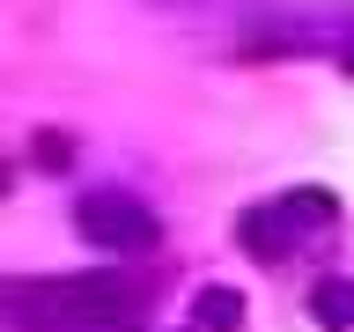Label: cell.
Returning <instances> with one entry per match:
<instances>
[{"label":"cell","instance_id":"obj_1","mask_svg":"<svg viewBox=\"0 0 354 332\" xmlns=\"http://www.w3.org/2000/svg\"><path fill=\"white\" fill-rule=\"evenodd\" d=\"M8 303L22 317H44V325H82V332H126L140 325V310L155 303L148 273H126V266H96V273H59V281H15Z\"/></svg>","mask_w":354,"mask_h":332},{"label":"cell","instance_id":"obj_2","mask_svg":"<svg viewBox=\"0 0 354 332\" xmlns=\"http://www.w3.org/2000/svg\"><path fill=\"white\" fill-rule=\"evenodd\" d=\"M332 221H339V199H332L325 185H303V192H281V199H266V207H243L236 214V243L251 259L281 266L288 251H303V237H317Z\"/></svg>","mask_w":354,"mask_h":332},{"label":"cell","instance_id":"obj_3","mask_svg":"<svg viewBox=\"0 0 354 332\" xmlns=\"http://www.w3.org/2000/svg\"><path fill=\"white\" fill-rule=\"evenodd\" d=\"M74 237L104 259H148L162 251V221L140 192H118V185H96V192L74 199Z\"/></svg>","mask_w":354,"mask_h":332},{"label":"cell","instance_id":"obj_4","mask_svg":"<svg viewBox=\"0 0 354 332\" xmlns=\"http://www.w3.org/2000/svg\"><path fill=\"white\" fill-rule=\"evenodd\" d=\"M243 310H251V303H243V288H199V295H192V332H243Z\"/></svg>","mask_w":354,"mask_h":332},{"label":"cell","instance_id":"obj_5","mask_svg":"<svg viewBox=\"0 0 354 332\" xmlns=\"http://www.w3.org/2000/svg\"><path fill=\"white\" fill-rule=\"evenodd\" d=\"M310 317H317L325 332H347L354 325V281H347V273H325V281L310 288Z\"/></svg>","mask_w":354,"mask_h":332},{"label":"cell","instance_id":"obj_6","mask_svg":"<svg viewBox=\"0 0 354 332\" xmlns=\"http://www.w3.org/2000/svg\"><path fill=\"white\" fill-rule=\"evenodd\" d=\"M66 163H74V140H66L59 126H44L37 133V170H66Z\"/></svg>","mask_w":354,"mask_h":332},{"label":"cell","instance_id":"obj_7","mask_svg":"<svg viewBox=\"0 0 354 332\" xmlns=\"http://www.w3.org/2000/svg\"><path fill=\"white\" fill-rule=\"evenodd\" d=\"M339 66H347V74H354V37H347V44H339Z\"/></svg>","mask_w":354,"mask_h":332},{"label":"cell","instance_id":"obj_8","mask_svg":"<svg viewBox=\"0 0 354 332\" xmlns=\"http://www.w3.org/2000/svg\"><path fill=\"white\" fill-rule=\"evenodd\" d=\"M8 185H15V170H8V163H0V199H8Z\"/></svg>","mask_w":354,"mask_h":332}]
</instances>
